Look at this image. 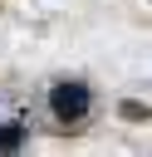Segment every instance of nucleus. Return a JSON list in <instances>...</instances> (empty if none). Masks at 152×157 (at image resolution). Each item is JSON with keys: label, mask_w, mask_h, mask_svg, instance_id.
<instances>
[{"label": "nucleus", "mask_w": 152, "mask_h": 157, "mask_svg": "<svg viewBox=\"0 0 152 157\" xmlns=\"http://www.w3.org/2000/svg\"><path fill=\"white\" fill-rule=\"evenodd\" d=\"M88 108H93V93H88V83H78V78H59L54 88H49V113H54V123H83L88 118Z\"/></svg>", "instance_id": "f257e3e1"}, {"label": "nucleus", "mask_w": 152, "mask_h": 157, "mask_svg": "<svg viewBox=\"0 0 152 157\" xmlns=\"http://www.w3.org/2000/svg\"><path fill=\"white\" fill-rule=\"evenodd\" d=\"M25 132H29L25 123H5V128H0V152H15V147L25 142Z\"/></svg>", "instance_id": "f03ea898"}]
</instances>
